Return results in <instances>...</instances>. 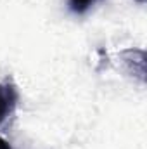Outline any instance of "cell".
I'll return each mask as SVG.
<instances>
[{"instance_id":"6da1fadb","label":"cell","mask_w":147,"mask_h":149,"mask_svg":"<svg viewBox=\"0 0 147 149\" xmlns=\"http://www.w3.org/2000/svg\"><path fill=\"white\" fill-rule=\"evenodd\" d=\"M19 101L17 87L12 81H0V125L14 113Z\"/></svg>"},{"instance_id":"7a4b0ae2","label":"cell","mask_w":147,"mask_h":149,"mask_svg":"<svg viewBox=\"0 0 147 149\" xmlns=\"http://www.w3.org/2000/svg\"><path fill=\"white\" fill-rule=\"evenodd\" d=\"M102 0H68V9L74 16H85Z\"/></svg>"},{"instance_id":"3957f363","label":"cell","mask_w":147,"mask_h":149,"mask_svg":"<svg viewBox=\"0 0 147 149\" xmlns=\"http://www.w3.org/2000/svg\"><path fill=\"white\" fill-rule=\"evenodd\" d=\"M0 149H12V148L9 146V142H7V141H3V139L0 137Z\"/></svg>"}]
</instances>
